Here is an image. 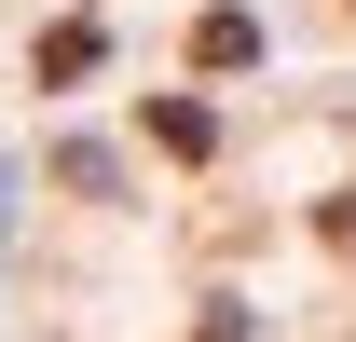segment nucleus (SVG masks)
<instances>
[{
  "label": "nucleus",
  "instance_id": "nucleus-3",
  "mask_svg": "<svg viewBox=\"0 0 356 342\" xmlns=\"http://www.w3.org/2000/svg\"><path fill=\"white\" fill-rule=\"evenodd\" d=\"M96 69V14H69V28H42V83H83Z\"/></svg>",
  "mask_w": 356,
  "mask_h": 342
},
{
  "label": "nucleus",
  "instance_id": "nucleus-2",
  "mask_svg": "<svg viewBox=\"0 0 356 342\" xmlns=\"http://www.w3.org/2000/svg\"><path fill=\"white\" fill-rule=\"evenodd\" d=\"M151 151H178V165H206V151H220V124H206L192 96H151Z\"/></svg>",
  "mask_w": 356,
  "mask_h": 342
},
{
  "label": "nucleus",
  "instance_id": "nucleus-1",
  "mask_svg": "<svg viewBox=\"0 0 356 342\" xmlns=\"http://www.w3.org/2000/svg\"><path fill=\"white\" fill-rule=\"evenodd\" d=\"M247 55H261V14H247V0L192 14V69H247Z\"/></svg>",
  "mask_w": 356,
  "mask_h": 342
},
{
  "label": "nucleus",
  "instance_id": "nucleus-4",
  "mask_svg": "<svg viewBox=\"0 0 356 342\" xmlns=\"http://www.w3.org/2000/svg\"><path fill=\"white\" fill-rule=\"evenodd\" d=\"M192 342H247V315H206V329H192Z\"/></svg>",
  "mask_w": 356,
  "mask_h": 342
}]
</instances>
